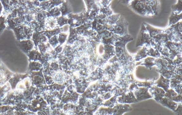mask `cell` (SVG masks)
<instances>
[{"label": "cell", "instance_id": "36", "mask_svg": "<svg viewBox=\"0 0 182 115\" xmlns=\"http://www.w3.org/2000/svg\"><path fill=\"white\" fill-rule=\"evenodd\" d=\"M110 4L106 7H102L101 8L100 12L102 13V14L106 15L107 17L113 15V12L110 9Z\"/></svg>", "mask_w": 182, "mask_h": 115}, {"label": "cell", "instance_id": "30", "mask_svg": "<svg viewBox=\"0 0 182 115\" xmlns=\"http://www.w3.org/2000/svg\"><path fill=\"white\" fill-rule=\"evenodd\" d=\"M154 80L151 81H141L135 80L136 83L139 87H145L148 88V89L154 85Z\"/></svg>", "mask_w": 182, "mask_h": 115}, {"label": "cell", "instance_id": "2", "mask_svg": "<svg viewBox=\"0 0 182 115\" xmlns=\"http://www.w3.org/2000/svg\"><path fill=\"white\" fill-rule=\"evenodd\" d=\"M145 46L146 47L151 46L156 49V45L149 34L145 26L144 23L142 24L141 29L136 44V47L139 46Z\"/></svg>", "mask_w": 182, "mask_h": 115}, {"label": "cell", "instance_id": "25", "mask_svg": "<svg viewBox=\"0 0 182 115\" xmlns=\"http://www.w3.org/2000/svg\"><path fill=\"white\" fill-rule=\"evenodd\" d=\"M129 91L128 88H122L116 85V84L115 87L111 91L113 96H115L117 97L126 94Z\"/></svg>", "mask_w": 182, "mask_h": 115}, {"label": "cell", "instance_id": "11", "mask_svg": "<svg viewBox=\"0 0 182 115\" xmlns=\"http://www.w3.org/2000/svg\"><path fill=\"white\" fill-rule=\"evenodd\" d=\"M148 91L152 98L154 99L157 102L165 96L166 92L162 88L157 87L155 85H153L149 88Z\"/></svg>", "mask_w": 182, "mask_h": 115}, {"label": "cell", "instance_id": "37", "mask_svg": "<svg viewBox=\"0 0 182 115\" xmlns=\"http://www.w3.org/2000/svg\"><path fill=\"white\" fill-rule=\"evenodd\" d=\"M145 6L147 13H148V17H153L154 16V14H153V11L151 9L150 3L148 1H144Z\"/></svg>", "mask_w": 182, "mask_h": 115}, {"label": "cell", "instance_id": "39", "mask_svg": "<svg viewBox=\"0 0 182 115\" xmlns=\"http://www.w3.org/2000/svg\"><path fill=\"white\" fill-rule=\"evenodd\" d=\"M67 35H66L64 33H61L59 34L58 36V41L59 43H60V45L62 44L65 42L67 38Z\"/></svg>", "mask_w": 182, "mask_h": 115}, {"label": "cell", "instance_id": "10", "mask_svg": "<svg viewBox=\"0 0 182 115\" xmlns=\"http://www.w3.org/2000/svg\"><path fill=\"white\" fill-rule=\"evenodd\" d=\"M100 36L102 43L105 45L113 46L114 42L117 35H116L111 31L106 30L100 33Z\"/></svg>", "mask_w": 182, "mask_h": 115}, {"label": "cell", "instance_id": "12", "mask_svg": "<svg viewBox=\"0 0 182 115\" xmlns=\"http://www.w3.org/2000/svg\"><path fill=\"white\" fill-rule=\"evenodd\" d=\"M117 101L118 103L122 104H129L138 102L133 93L130 91L121 96L118 97Z\"/></svg>", "mask_w": 182, "mask_h": 115}, {"label": "cell", "instance_id": "7", "mask_svg": "<svg viewBox=\"0 0 182 115\" xmlns=\"http://www.w3.org/2000/svg\"><path fill=\"white\" fill-rule=\"evenodd\" d=\"M170 88L182 95V74L174 73L170 79Z\"/></svg>", "mask_w": 182, "mask_h": 115}, {"label": "cell", "instance_id": "4", "mask_svg": "<svg viewBox=\"0 0 182 115\" xmlns=\"http://www.w3.org/2000/svg\"><path fill=\"white\" fill-rule=\"evenodd\" d=\"M132 110L129 104L118 103L113 108H104L101 111L103 115H123L125 113Z\"/></svg>", "mask_w": 182, "mask_h": 115}, {"label": "cell", "instance_id": "23", "mask_svg": "<svg viewBox=\"0 0 182 115\" xmlns=\"http://www.w3.org/2000/svg\"><path fill=\"white\" fill-rule=\"evenodd\" d=\"M32 38V41L36 46H38L39 43L45 41L46 39L42 33L39 32H34Z\"/></svg>", "mask_w": 182, "mask_h": 115}, {"label": "cell", "instance_id": "21", "mask_svg": "<svg viewBox=\"0 0 182 115\" xmlns=\"http://www.w3.org/2000/svg\"><path fill=\"white\" fill-rule=\"evenodd\" d=\"M177 103H182V95H178L175 91L170 88L165 92V96Z\"/></svg>", "mask_w": 182, "mask_h": 115}, {"label": "cell", "instance_id": "42", "mask_svg": "<svg viewBox=\"0 0 182 115\" xmlns=\"http://www.w3.org/2000/svg\"><path fill=\"white\" fill-rule=\"evenodd\" d=\"M50 13L52 16H58L60 14V10L58 7H56L50 11Z\"/></svg>", "mask_w": 182, "mask_h": 115}, {"label": "cell", "instance_id": "20", "mask_svg": "<svg viewBox=\"0 0 182 115\" xmlns=\"http://www.w3.org/2000/svg\"><path fill=\"white\" fill-rule=\"evenodd\" d=\"M158 103L174 112L176 109L179 103L175 102L165 97H163L159 101Z\"/></svg>", "mask_w": 182, "mask_h": 115}, {"label": "cell", "instance_id": "1", "mask_svg": "<svg viewBox=\"0 0 182 115\" xmlns=\"http://www.w3.org/2000/svg\"><path fill=\"white\" fill-rule=\"evenodd\" d=\"M133 39L129 34L123 36L117 35L114 43L115 55L119 61L120 70L126 74L132 73L136 67L133 57L128 54L126 48V44Z\"/></svg>", "mask_w": 182, "mask_h": 115}, {"label": "cell", "instance_id": "5", "mask_svg": "<svg viewBox=\"0 0 182 115\" xmlns=\"http://www.w3.org/2000/svg\"><path fill=\"white\" fill-rule=\"evenodd\" d=\"M129 24L124 17L120 15L119 19L113 26L112 32L114 34L120 36H123L128 34Z\"/></svg>", "mask_w": 182, "mask_h": 115}, {"label": "cell", "instance_id": "41", "mask_svg": "<svg viewBox=\"0 0 182 115\" xmlns=\"http://www.w3.org/2000/svg\"><path fill=\"white\" fill-rule=\"evenodd\" d=\"M50 43L52 46H54L57 45L59 43L58 41V37L55 35L50 40Z\"/></svg>", "mask_w": 182, "mask_h": 115}, {"label": "cell", "instance_id": "9", "mask_svg": "<svg viewBox=\"0 0 182 115\" xmlns=\"http://www.w3.org/2000/svg\"><path fill=\"white\" fill-rule=\"evenodd\" d=\"M182 21L169 26L167 29L173 35L176 43H182Z\"/></svg>", "mask_w": 182, "mask_h": 115}, {"label": "cell", "instance_id": "31", "mask_svg": "<svg viewBox=\"0 0 182 115\" xmlns=\"http://www.w3.org/2000/svg\"><path fill=\"white\" fill-rule=\"evenodd\" d=\"M154 15H157L159 8V2L155 0L148 1Z\"/></svg>", "mask_w": 182, "mask_h": 115}, {"label": "cell", "instance_id": "15", "mask_svg": "<svg viewBox=\"0 0 182 115\" xmlns=\"http://www.w3.org/2000/svg\"><path fill=\"white\" fill-rule=\"evenodd\" d=\"M1 1L4 9V11L2 12L3 15L6 17V15L9 14L14 9L17 7L18 1Z\"/></svg>", "mask_w": 182, "mask_h": 115}, {"label": "cell", "instance_id": "8", "mask_svg": "<svg viewBox=\"0 0 182 115\" xmlns=\"http://www.w3.org/2000/svg\"><path fill=\"white\" fill-rule=\"evenodd\" d=\"M128 2V4L136 12L143 16H148L145 6L144 1H132Z\"/></svg>", "mask_w": 182, "mask_h": 115}, {"label": "cell", "instance_id": "13", "mask_svg": "<svg viewBox=\"0 0 182 115\" xmlns=\"http://www.w3.org/2000/svg\"><path fill=\"white\" fill-rule=\"evenodd\" d=\"M148 90V88L139 87L138 89L133 92L138 102L152 98V96L149 92Z\"/></svg>", "mask_w": 182, "mask_h": 115}, {"label": "cell", "instance_id": "14", "mask_svg": "<svg viewBox=\"0 0 182 115\" xmlns=\"http://www.w3.org/2000/svg\"><path fill=\"white\" fill-rule=\"evenodd\" d=\"M25 16L23 17H17L15 18H6V25L7 28L12 29L23 24H25Z\"/></svg>", "mask_w": 182, "mask_h": 115}, {"label": "cell", "instance_id": "32", "mask_svg": "<svg viewBox=\"0 0 182 115\" xmlns=\"http://www.w3.org/2000/svg\"><path fill=\"white\" fill-rule=\"evenodd\" d=\"M172 12L176 14H179L182 13V1L179 0L177 3L174 4L172 6Z\"/></svg>", "mask_w": 182, "mask_h": 115}, {"label": "cell", "instance_id": "16", "mask_svg": "<svg viewBox=\"0 0 182 115\" xmlns=\"http://www.w3.org/2000/svg\"><path fill=\"white\" fill-rule=\"evenodd\" d=\"M157 59L150 57H147L135 63L136 66L138 65H144L150 70H152L153 66H157Z\"/></svg>", "mask_w": 182, "mask_h": 115}, {"label": "cell", "instance_id": "3", "mask_svg": "<svg viewBox=\"0 0 182 115\" xmlns=\"http://www.w3.org/2000/svg\"><path fill=\"white\" fill-rule=\"evenodd\" d=\"M17 41L32 39L33 30L29 26L23 24L13 29Z\"/></svg>", "mask_w": 182, "mask_h": 115}, {"label": "cell", "instance_id": "38", "mask_svg": "<svg viewBox=\"0 0 182 115\" xmlns=\"http://www.w3.org/2000/svg\"><path fill=\"white\" fill-rule=\"evenodd\" d=\"M139 87L137 86V84L136 83L135 81V82L131 83V84L129 85L128 87V90L129 91L133 93L138 89Z\"/></svg>", "mask_w": 182, "mask_h": 115}, {"label": "cell", "instance_id": "24", "mask_svg": "<svg viewBox=\"0 0 182 115\" xmlns=\"http://www.w3.org/2000/svg\"><path fill=\"white\" fill-rule=\"evenodd\" d=\"M147 47L145 46H143L142 49L140 50L137 53V54L133 56L134 60L135 62L139 61L142 60L146 58L147 57Z\"/></svg>", "mask_w": 182, "mask_h": 115}, {"label": "cell", "instance_id": "44", "mask_svg": "<svg viewBox=\"0 0 182 115\" xmlns=\"http://www.w3.org/2000/svg\"><path fill=\"white\" fill-rule=\"evenodd\" d=\"M3 5H2L1 2H0V16H1L2 13V12L3 11Z\"/></svg>", "mask_w": 182, "mask_h": 115}, {"label": "cell", "instance_id": "43", "mask_svg": "<svg viewBox=\"0 0 182 115\" xmlns=\"http://www.w3.org/2000/svg\"><path fill=\"white\" fill-rule=\"evenodd\" d=\"M67 20H68L65 18V17H59L58 22L59 25H60V26H62L67 23Z\"/></svg>", "mask_w": 182, "mask_h": 115}, {"label": "cell", "instance_id": "40", "mask_svg": "<svg viewBox=\"0 0 182 115\" xmlns=\"http://www.w3.org/2000/svg\"><path fill=\"white\" fill-rule=\"evenodd\" d=\"M174 112L175 115H182V103H178V106Z\"/></svg>", "mask_w": 182, "mask_h": 115}, {"label": "cell", "instance_id": "28", "mask_svg": "<svg viewBox=\"0 0 182 115\" xmlns=\"http://www.w3.org/2000/svg\"><path fill=\"white\" fill-rule=\"evenodd\" d=\"M157 71L164 78L168 79H170L174 74V72L172 71L166 70L163 68L157 69Z\"/></svg>", "mask_w": 182, "mask_h": 115}, {"label": "cell", "instance_id": "29", "mask_svg": "<svg viewBox=\"0 0 182 115\" xmlns=\"http://www.w3.org/2000/svg\"><path fill=\"white\" fill-rule=\"evenodd\" d=\"M120 15L119 14H114L107 17V24L108 25L113 26L115 25L119 19Z\"/></svg>", "mask_w": 182, "mask_h": 115}, {"label": "cell", "instance_id": "19", "mask_svg": "<svg viewBox=\"0 0 182 115\" xmlns=\"http://www.w3.org/2000/svg\"><path fill=\"white\" fill-rule=\"evenodd\" d=\"M170 79L164 78L161 75L160 78L157 81H155L154 83V85L162 88L165 92L170 89Z\"/></svg>", "mask_w": 182, "mask_h": 115}, {"label": "cell", "instance_id": "17", "mask_svg": "<svg viewBox=\"0 0 182 115\" xmlns=\"http://www.w3.org/2000/svg\"><path fill=\"white\" fill-rule=\"evenodd\" d=\"M17 45L24 52L27 54L32 50L34 45L33 42L30 39L17 41Z\"/></svg>", "mask_w": 182, "mask_h": 115}, {"label": "cell", "instance_id": "26", "mask_svg": "<svg viewBox=\"0 0 182 115\" xmlns=\"http://www.w3.org/2000/svg\"><path fill=\"white\" fill-rule=\"evenodd\" d=\"M147 47V54L148 56L154 58H159L161 55L159 51L153 47L149 46Z\"/></svg>", "mask_w": 182, "mask_h": 115}, {"label": "cell", "instance_id": "35", "mask_svg": "<svg viewBox=\"0 0 182 115\" xmlns=\"http://www.w3.org/2000/svg\"><path fill=\"white\" fill-rule=\"evenodd\" d=\"M6 18L7 17L3 15L0 16V35L6 28Z\"/></svg>", "mask_w": 182, "mask_h": 115}, {"label": "cell", "instance_id": "6", "mask_svg": "<svg viewBox=\"0 0 182 115\" xmlns=\"http://www.w3.org/2000/svg\"><path fill=\"white\" fill-rule=\"evenodd\" d=\"M164 45L169 50L170 56L169 58L172 61H174L178 57L181 56V43L169 41Z\"/></svg>", "mask_w": 182, "mask_h": 115}, {"label": "cell", "instance_id": "22", "mask_svg": "<svg viewBox=\"0 0 182 115\" xmlns=\"http://www.w3.org/2000/svg\"><path fill=\"white\" fill-rule=\"evenodd\" d=\"M143 23L146 29L147 30L149 34L152 38L158 35L163 34L165 32V30L155 28L147 23Z\"/></svg>", "mask_w": 182, "mask_h": 115}, {"label": "cell", "instance_id": "33", "mask_svg": "<svg viewBox=\"0 0 182 115\" xmlns=\"http://www.w3.org/2000/svg\"><path fill=\"white\" fill-rule=\"evenodd\" d=\"M58 21L56 20L52 17H50L46 21V25L47 28H49L51 30L55 28L57 25Z\"/></svg>", "mask_w": 182, "mask_h": 115}, {"label": "cell", "instance_id": "34", "mask_svg": "<svg viewBox=\"0 0 182 115\" xmlns=\"http://www.w3.org/2000/svg\"><path fill=\"white\" fill-rule=\"evenodd\" d=\"M117 97L115 96H113L109 99L108 100L105 102L104 105L108 108H113L116 105L118 104L117 101Z\"/></svg>", "mask_w": 182, "mask_h": 115}, {"label": "cell", "instance_id": "27", "mask_svg": "<svg viewBox=\"0 0 182 115\" xmlns=\"http://www.w3.org/2000/svg\"><path fill=\"white\" fill-rule=\"evenodd\" d=\"M182 18V13H180V14L177 15L175 14L172 12L169 17V19L168 26H170L178 23L179 21L181 20Z\"/></svg>", "mask_w": 182, "mask_h": 115}, {"label": "cell", "instance_id": "18", "mask_svg": "<svg viewBox=\"0 0 182 115\" xmlns=\"http://www.w3.org/2000/svg\"><path fill=\"white\" fill-rule=\"evenodd\" d=\"M152 39L153 42L156 45L157 50L159 46L165 45L167 42L170 41L169 36L165 32L153 37Z\"/></svg>", "mask_w": 182, "mask_h": 115}]
</instances>
